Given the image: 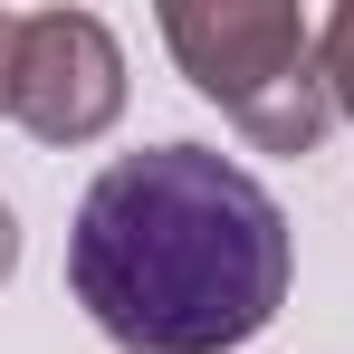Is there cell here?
Returning <instances> with one entry per match:
<instances>
[{
	"label": "cell",
	"instance_id": "obj_4",
	"mask_svg": "<svg viewBox=\"0 0 354 354\" xmlns=\"http://www.w3.org/2000/svg\"><path fill=\"white\" fill-rule=\"evenodd\" d=\"M316 67H326L335 115L354 124V0H335V10H326V29H316Z\"/></svg>",
	"mask_w": 354,
	"mask_h": 354
},
{
	"label": "cell",
	"instance_id": "obj_1",
	"mask_svg": "<svg viewBox=\"0 0 354 354\" xmlns=\"http://www.w3.org/2000/svg\"><path fill=\"white\" fill-rule=\"evenodd\" d=\"M297 239L259 173L211 144H144L86 182L67 288L124 354H230L288 306Z\"/></svg>",
	"mask_w": 354,
	"mask_h": 354
},
{
	"label": "cell",
	"instance_id": "obj_5",
	"mask_svg": "<svg viewBox=\"0 0 354 354\" xmlns=\"http://www.w3.org/2000/svg\"><path fill=\"white\" fill-rule=\"evenodd\" d=\"M19 19H29V10H0V115H10V67H19Z\"/></svg>",
	"mask_w": 354,
	"mask_h": 354
},
{
	"label": "cell",
	"instance_id": "obj_6",
	"mask_svg": "<svg viewBox=\"0 0 354 354\" xmlns=\"http://www.w3.org/2000/svg\"><path fill=\"white\" fill-rule=\"evenodd\" d=\"M10 268H19V211L0 201V278H10Z\"/></svg>",
	"mask_w": 354,
	"mask_h": 354
},
{
	"label": "cell",
	"instance_id": "obj_3",
	"mask_svg": "<svg viewBox=\"0 0 354 354\" xmlns=\"http://www.w3.org/2000/svg\"><path fill=\"white\" fill-rule=\"evenodd\" d=\"M124 115V48L96 10H29L10 67V124L39 144H96Z\"/></svg>",
	"mask_w": 354,
	"mask_h": 354
},
{
	"label": "cell",
	"instance_id": "obj_2",
	"mask_svg": "<svg viewBox=\"0 0 354 354\" xmlns=\"http://www.w3.org/2000/svg\"><path fill=\"white\" fill-rule=\"evenodd\" d=\"M163 48L259 153L326 144L335 96H326L306 10H288V0H163Z\"/></svg>",
	"mask_w": 354,
	"mask_h": 354
}]
</instances>
